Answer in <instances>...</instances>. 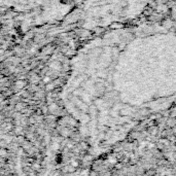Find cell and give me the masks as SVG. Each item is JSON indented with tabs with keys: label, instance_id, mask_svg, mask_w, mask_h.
Segmentation results:
<instances>
[{
	"label": "cell",
	"instance_id": "obj_1",
	"mask_svg": "<svg viewBox=\"0 0 176 176\" xmlns=\"http://www.w3.org/2000/svg\"><path fill=\"white\" fill-rule=\"evenodd\" d=\"M15 90L21 91V90L25 89L26 87L28 86V82L26 81H24V79H22V78H19L17 81H15Z\"/></svg>",
	"mask_w": 176,
	"mask_h": 176
}]
</instances>
